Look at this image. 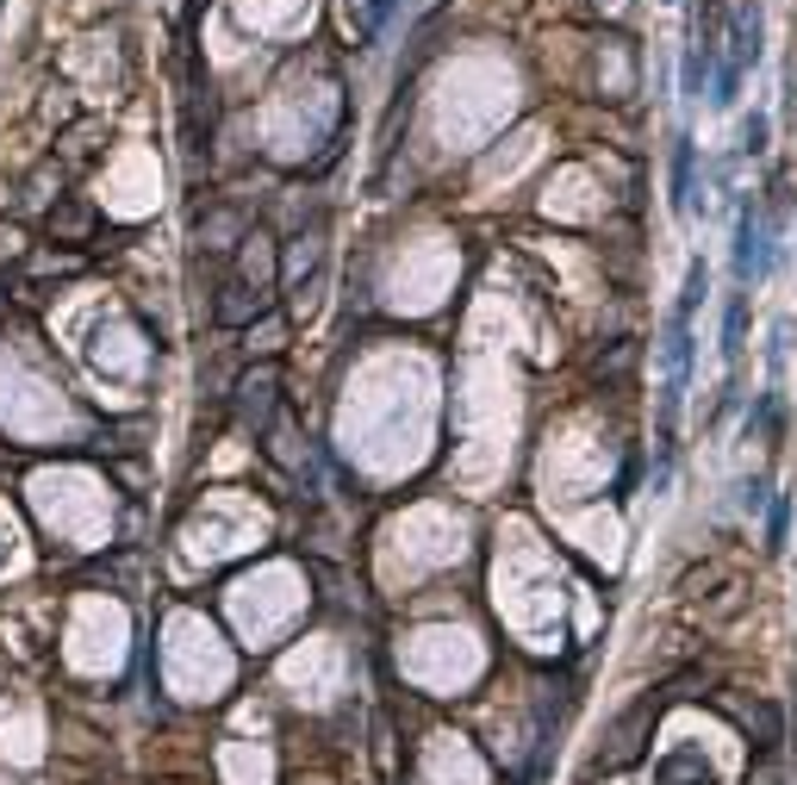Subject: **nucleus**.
Returning <instances> with one entry per match:
<instances>
[{"mask_svg":"<svg viewBox=\"0 0 797 785\" xmlns=\"http://www.w3.org/2000/svg\"><path fill=\"white\" fill-rule=\"evenodd\" d=\"M661 362H667V381H661V436H673L679 424V399H686V381H691V312L679 305L667 325V343H661Z\"/></svg>","mask_w":797,"mask_h":785,"instance_id":"obj_1","label":"nucleus"},{"mask_svg":"<svg viewBox=\"0 0 797 785\" xmlns=\"http://www.w3.org/2000/svg\"><path fill=\"white\" fill-rule=\"evenodd\" d=\"M773 231H778V213H754V206H741L735 218V281L748 287L754 275H766V262H773Z\"/></svg>","mask_w":797,"mask_h":785,"instance_id":"obj_2","label":"nucleus"},{"mask_svg":"<svg viewBox=\"0 0 797 785\" xmlns=\"http://www.w3.org/2000/svg\"><path fill=\"white\" fill-rule=\"evenodd\" d=\"M735 69H754L760 63V7H741L735 13V50H729Z\"/></svg>","mask_w":797,"mask_h":785,"instance_id":"obj_3","label":"nucleus"},{"mask_svg":"<svg viewBox=\"0 0 797 785\" xmlns=\"http://www.w3.org/2000/svg\"><path fill=\"white\" fill-rule=\"evenodd\" d=\"M87 231H94V213H87V206H57V213H50V238L57 243H82Z\"/></svg>","mask_w":797,"mask_h":785,"instance_id":"obj_4","label":"nucleus"},{"mask_svg":"<svg viewBox=\"0 0 797 785\" xmlns=\"http://www.w3.org/2000/svg\"><path fill=\"white\" fill-rule=\"evenodd\" d=\"M691 162H698L691 156V137H679V150H673V206L679 213H691Z\"/></svg>","mask_w":797,"mask_h":785,"instance_id":"obj_5","label":"nucleus"},{"mask_svg":"<svg viewBox=\"0 0 797 785\" xmlns=\"http://www.w3.org/2000/svg\"><path fill=\"white\" fill-rule=\"evenodd\" d=\"M741 330H748V305H741V293H729V312H723V355H741Z\"/></svg>","mask_w":797,"mask_h":785,"instance_id":"obj_6","label":"nucleus"},{"mask_svg":"<svg viewBox=\"0 0 797 785\" xmlns=\"http://www.w3.org/2000/svg\"><path fill=\"white\" fill-rule=\"evenodd\" d=\"M704 69H711V50H704V44H691V50H686V94H704Z\"/></svg>","mask_w":797,"mask_h":785,"instance_id":"obj_7","label":"nucleus"},{"mask_svg":"<svg viewBox=\"0 0 797 785\" xmlns=\"http://www.w3.org/2000/svg\"><path fill=\"white\" fill-rule=\"evenodd\" d=\"M735 87H741V69L723 63V69H716V94H711V107H735Z\"/></svg>","mask_w":797,"mask_h":785,"instance_id":"obj_8","label":"nucleus"},{"mask_svg":"<svg viewBox=\"0 0 797 785\" xmlns=\"http://www.w3.org/2000/svg\"><path fill=\"white\" fill-rule=\"evenodd\" d=\"M393 7H399V0H367L362 7V38H374V32L393 20Z\"/></svg>","mask_w":797,"mask_h":785,"instance_id":"obj_9","label":"nucleus"},{"mask_svg":"<svg viewBox=\"0 0 797 785\" xmlns=\"http://www.w3.org/2000/svg\"><path fill=\"white\" fill-rule=\"evenodd\" d=\"M741 137H748V150H766V119H748V131H741Z\"/></svg>","mask_w":797,"mask_h":785,"instance_id":"obj_10","label":"nucleus"},{"mask_svg":"<svg viewBox=\"0 0 797 785\" xmlns=\"http://www.w3.org/2000/svg\"><path fill=\"white\" fill-rule=\"evenodd\" d=\"M0 318H7V293H0Z\"/></svg>","mask_w":797,"mask_h":785,"instance_id":"obj_11","label":"nucleus"},{"mask_svg":"<svg viewBox=\"0 0 797 785\" xmlns=\"http://www.w3.org/2000/svg\"><path fill=\"white\" fill-rule=\"evenodd\" d=\"M424 7H436V0H424Z\"/></svg>","mask_w":797,"mask_h":785,"instance_id":"obj_12","label":"nucleus"}]
</instances>
